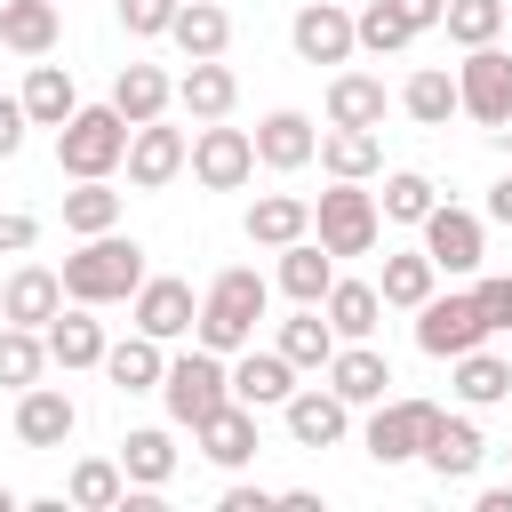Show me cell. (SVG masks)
I'll list each match as a JSON object with an SVG mask.
<instances>
[{"label":"cell","mask_w":512,"mask_h":512,"mask_svg":"<svg viewBox=\"0 0 512 512\" xmlns=\"http://www.w3.org/2000/svg\"><path fill=\"white\" fill-rule=\"evenodd\" d=\"M56 280H64L72 304H120V296H136V280H144V248H136L128 232H88L80 256H64Z\"/></svg>","instance_id":"cell-1"},{"label":"cell","mask_w":512,"mask_h":512,"mask_svg":"<svg viewBox=\"0 0 512 512\" xmlns=\"http://www.w3.org/2000/svg\"><path fill=\"white\" fill-rule=\"evenodd\" d=\"M256 320H264V272L232 264V272L208 280V296H200V312H192V336H200L208 352H248Z\"/></svg>","instance_id":"cell-2"},{"label":"cell","mask_w":512,"mask_h":512,"mask_svg":"<svg viewBox=\"0 0 512 512\" xmlns=\"http://www.w3.org/2000/svg\"><path fill=\"white\" fill-rule=\"evenodd\" d=\"M128 160V120L112 104H80L64 128H56V168L64 176H112Z\"/></svg>","instance_id":"cell-3"},{"label":"cell","mask_w":512,"mask_h":512,"mask_svg":"<svg viewBox=\"0 0 512 512\" xmlns=\"http://www.w3.org/2000/svg\"><path fill=\"white\" fill-rule=\"evenodd\" d=\"M160 400H168V416H176V424L216 416V408L232 400V368H224V352L192 344L184 360H168V368H160Z\"/></svg>","instance_id":"cell-4"},{"label":"cell","mask_w":512,"mask_h":512,"mask_svg":"<svg viewBox=\"0 0 512 512\" xmlns=\"http://www.w3.org/2000/svg\"><path fill=\"white\" fill-rule=\"evenodd\" d=\"M312 224H320V248L328 256H368L376 232H384V208H376V192H360V184L336 176V192H320Z\"/></svg>","instance_id":"cell-5"},{"label":"cell","mask_w":512,"mask_h":512,"mask_svg":"<svg viewBox=\"0 0 512 512\" xmlns=\"http://www.w3.org/2000/svg\"><path fill=\"white\" fill-rule=\"evenodd\" d=\"M488 336L496 328L480 320V296H424L416 304V352H432V360H456V352H472Z\"/></svg>","instance_id":"cell-6"},{"label":"cell","mask_w":512,"mask_h":512,"mask_svg":"<svg viewBox=\"0 0 512 512\" xmlns=\"http://www.w3.org/2000/svg\"><path fill=\"white\" fill-rule=\"evenodd\" d=\"M184 168H192L208 192H240V184L256 176V144H248V128H224V120H208V128L184 144Z\"/></svg>","instance_id":"cell-7"},{"label":"cell","mask_w":512,"mask_h":512,"mask_svg":"<svg viewBox=\"0 0 512 512\" xmlns=\"http://www.w3.org/2000/svg\"><path fill=\"white\" fill-rule=\"evenodd\" d=\"M456 112H472L480 128H504V120H512V56H504L496 40L464 56V72H456Z\"/></svg>","instance_id":"cell-8"},{"label":"cell","mask_w":512,"mask_h":512,"mask_svg":"<svg viewBox=\"0 0 512 512\" xmlns=\"http://www.w3.org/2000/svg\"><path fill=\"white\" fill-rule=\"evenodd\" d=\"M432 424H440L432 400H376V416H368V456H376V464H408V456L432 440Z\"/></svg>","instance_id":"cell-9"},{"label":"cell","mask_w":512,"mask_h":512,"mask_svg":"<svg viewBox=\"0 0 512 512\" xmlns=\"http://www.w3.org/2000/svg\"><path fill=\"white\" fill-rule=\"evenodd\" d=\"M176 176H184V128L136 120V128H128V184H136V192H160V184H176Z\"/></svg>","instance_id":"cell-10"},{"label":"cell","mask_w":512,"mask_h":512,"mask_svg":"<svg viewBox=\"0 0 512 512\" xmlns=\"http://www.w3.org/2000/svg\"><path fill=\"white\" fill-rule=\"evenodd\" d=\"M288 40H296L304 64H344V56L360 48V40H352V16H344L336 0H304L296 24H288Z\"/></svg>","instance_id":"cell-11"},{"label":"cell","mask_w":512,"mask_h":512,"mask_svg":"<svg viewBox=\"0 0 512 512\" xmlns=\"http://www.w3.org/2000/svg\"><path fill=\"white\" fill-rule=\"evenodd\" d=\"M424 256H432L440 272H480V256H488L480 216H464V208H440V200H432V216H424Z\"/></svg>","instance_id":"cell-12"},{"label":"cell","mask_w":512,"mask_h":512,"mask_svg":"<svg viewBox=\"0 0 512 512\" xmlns=\"http://www.w3.org/2000/svg\"><path fill=\"white\" fill-rule=\"evenodd\" d=\"M72 432H80L72 392H56V384H24V400H16V440H24V448H64Z\"/></svg>","instance_id":"cell-13"},{"label":"cell","mask_w":512,"mask_h":512,"mask_svg":"<svg viewBox=\"0 0 512 512\" xmlns=\"http://www.w3.org/2000/svg\"><path fill=\"white\" fill-rule=\"evenodd\" d=\"M56 312H64V280H56L48 264L8 272V288H0V320H16V328H48Z\"/></svg>","instance_id":"cell-14"},{"label":"cell","mask_w":512,"mask_h":512,"mask_svg":"<svg viewBox=\"0 0 512 512\" xmlns=\"http://www.w3.org/2000/svg\"><path fill=\"white\" fill-rule=\"evenodd\" d=\"M384 384H392V360H384V352H368V344L328 352V392H336L344 408H376V400H384Z\"/></svg>","instance_id":"cell-15"},{"label":"cell","mask_w":512,"mask_h":512,"mask_svg":"<svg viewBox=\"0 0 512 512\" xmlns=\"http://www.w3.org/2000/svg\"><path fill=\"white\" fill-rule=\"evenodd\" d=\"M280 416H288V440H296V448H336L344 424H352V408H344L336 392H320V384H312V392H288Z\"/></svg>","instance_id":"cell-16"},{"label":"cell","mask_w":512,"mask_h":512,"mask_svg":"<svg viewBox=\"0 0 512 512\" xmlns=\"http://www.w3.org/2000/svg\"><path fill=\"white\" fill-rule=\"evenodd\" d=\"M192 312H200L192 304V280H136V328L144 336H160V344L168 336H192Z\"/></svg>","instance_id":"cell-17"},{"label":"cell","mask_w":512,"mask_h":512,"mask_svg":"<svg viewBox=\"0 0 512 512\" xmlns=\"http://www.w3.org/2000/svg\"><path fill=\"white\" fill-rule=\"evenodd\" d=\"M192 432H200V456H208V464H224V472H240V464L256 456V408H240V400H224V408H216V416H200Z\"/></svg>","instance_id":"cell-18"},{"label":"cell","mask_w":512,"mask_h":512,"mask_svg":"<svg viewBox=\"0 0 512 512\" xmlns=\"http://www.w3.org/2000/svg\"><path fill=\"white\" fill-rule=\"evenodd\" d=\"M416 456H424L440 480H472V472H480V456H488V440H480V424H472V416H440V424H432V440H424Z\"/></svg>","instance_id":"cell-19"},{"label":"cell","mask_w":512,"mask_h":512,"mask_svg":"<svg viewBox=\"0 0 512 512\" xmlns=\"http://www.w3.org/2000/svg\"><path fill=\"white\" fill-rule=\"evenodd\" d=\"M248 144H256V160H264V168H304V160L320 152V128H312L304 112H264Z\"/></svg>","instance_id":"cell-20"},{"label":"cell","mask_w":512,"mask_h":512,"mask_svg":"<svg viewBox=\"0 0 512 512\" xmlns=\"http://www.w3.org/2000/svg\"><path fill=\"white\" fill-rule=\"evenodd\" d=\"M168 40L184 48V64H200V56H224V48H232V16H224L216 0H176V16H168Z\"/></svg>","instance_id":"cell-21"},{"label":"cell","mask_w":512,"mask_h":512,"mask_svg":"<svg viewBox=\"0 0 512 512\" xmlns=\"http://www.w3.org/2000/svg\"><path fill=\"white\" fill-rule=\"evenodd\" d=\"M176 104H184L192 120H224V112L240 104V80H232V64H224V56H200V64L176 80Z\"/></svg>","instance_id":"cell-22"},{"label":"cell","mask_w":512,"mask_h":512,"mask_svg":"<svg viewBox=\"0 0 512 512\" xmlns=\"http://www.w3.org/2000/svg\"><path fill=\"white\" fill-rule=\"evenodd\" d=\"M40 344H48L56 368H104V320H88V304L80 312H56L40 328Z\"/></svg>","instance_id":"cell-23"},{"label":"cell","mask_w":512,"mask_h":512,"mask_svg":"<svg viewBox=\"0 0 512 512\" xmlns=\"http://www.w3.org/2000/svg\"><path fill=\"white\" fill-rule=\"evenodd\" d=\"M168 96H176V80H168L160 64H120V80H112V112H120L128 128H136V120H160Z\"/></svg>","instance_id":"cell-24"},{"label":"cell","mask_w":512,"mask_h":512,"mask_svg":"<svg viewBox=\"0 0 512 512\" xmlns=\"http://www.w3.org/2000/svg\"><path fill=\"white\" fill-rule=\"evenodd\" d=\"M288 392H296V368L280 360V344H272V352H248V360L232 368V400H240V408H280Z\"/></svg>","instance_id":"cell-25"},{"label":"cell","mask_w":512,"mask_h":512,"mask_svg":"<svg viewBox=\"0 0 512 512\" xmlns=\"http://www.w3.org/2000/svg\"><path fill=\"white\" fill-rule=\"evenodd\" d=\"M72 112H80L72 72H64V64H32V80H24V120H32V128H64Z\"/></svg>","instance_id":"cell-26"},{"label":"cell","mask_w":512,"mask_h":512,"mask_svg":"<svg viewBox=\"0 0 512 512\" xmlns=\"http://www.w3.org/2000/svg\"><path fill=\"white\" fill-rule=\"evenodd\" d=\"M328 128H384V80L336 72L328 80Z\"/></svg>","instance_id":"cell-27"},{"label":"cell","mask_w":512,"mask_h":512,"mask_svg":"<svg viewBox=\"0 0 512 512\" xmlns=\"http://www.w3.org/2000/svg\"><path fill=\"white\" fill-rule=\"evenodd\" d=\"M320 168L344 176V184H360V176L384 168V136H376V128H328V136H320Z\"/></svg>","instance_id":"cell-28"},{"label":"cell","mask_w":512,"mask_h":512,"mask_svg":"<svg viewBox=\"0 0 512 512\" xmlns=\"http://www.w3.org/2000/svg\"><path fill=\"white\" fill-rule=\"evenodd\" d=\"M312 232V200H296V192H264L256 208H248V240L256 248H288V240H304Z\"/></svg>","instance_id":"cell-29"},{"label":"cell","mask_w":512,"mask_h":512,"mask_svg":"<svg viewBox=\"0 0 512 512\" xmlns=\"http://www.w3.org/2000/svg\"><path fill=\"white\" fill-rule=\"evenodd\" d=\"M328 280H336V256H328L320 240H288V248H280V288H288L296 304H320Z\"/></svg>","instance_id":"cell-30"},{"label":"cell","mask_w":512,"mask_h":512,"mask_svg":"<svg viewBox=\"0 0 512 512\" xmlns=\"http://www.w3.org/2000/svg\"><path fill=\"white\" fill-rule=\"evenodd\" d=\"M328 328L344 336V344H360L368 328H376V312H384V296H376V280H328Z\"/></svg>","instance_id":"cell-31"},{"label":"cell","mask_w":512,"mask_h":512,"mask_svg":"<svg viewBox=\"0 0 512 512\" xmlns=\"http://www.w3.org/2000/svg\"><path fill=\"white\" fill-rule=\"evenodd\" d=\"M160 368H168V360H160V336H144V328H136L128 344H104V376H112L120 392H160Z\"/></svg>","instance_id":"cell-32"},{"label":"cell","mask_w":512,"mask_h":512,"mask_svg":"<svg viewBox=\"0 0 512 512\" xmlns=\"http://www.w3.org/2000/svg\"><path fill=\"white\" fill-rule=\"evenodd\" d=\"M120 224V192L104 184V176H72V192H64V232H112Z\"/></svg>","instance_id":"cell-33"},{"label":"cell","mask_w":512,"mask_h":512,"mask_svg":"<svg viewBox=\"0 0 512 512\" xmlns=\"http://www.w3.org/2000/svg\"><path fill=\"white\" fill-rule=\"evenodd\" d=\"M432 280H440V264H432L424 248H400V256H384V280H376V296H384V304H400V312H416V304L432 296Z\"/></svg>","instance_id":"cell-34"},{"label":"cell","mask_w":512,"mask_h":512,"mask_svg":"<svg viewBox=\"0 0 512 512\" xmlns=\"http://www.w3.org/2000/svg\"><path fill=\"white\" fill-rule=\"evenodd\" d=\"M448 368H456V400H472V408H496V400L512 392V360H496V352H480V344L456 352Z\"/></svg>","instance_id":"cell-35"},{"label":"cell","mask_w":512,"mask_h":512,"mask_svg":"<svg viewBox=\"0 0 512 512\" xmlns=\"http://www.w3.org/2000/svg\"><path fill=\"white\" fill-rule=\"evenodd\" d=\"M120 472H128L136 488H160V480L176 472V440H168L160 424H136V432L120 440Z\"/></svg>","instance_id":"cell-36"},{"label":"cell","mask_w":512,"mask_h":512,"mask_svg":"<svg viewBox=\"0 0 512 512\" xmlns=\"http://www.w3.org/2000/svg\"><path fill=\"white\" fill-rule=\"evenodd\" d=\"M328 352H336V328L320 320V304H304L296 320H280V360L288 368H328Z\"/></svg>","instance_id":"cell-37"},{"label":"cell","mask_w":512,"mask_h":512,"mask_svg":"<svg viewBox=\"0 0 512 512\" xmlns=\"http://www.w3.org/2000/svg\"><path fill=\"white\" fill-rule=\"evenodd\" d=\"M0 48L48 56V48H56V0H16V8L0 16Z\"/></svg>","instance_id":"cell-38"},{"label":"cell","mask_w":512,"mask_h":512,"mask_svg":"<svg viewBox=\"0 0 512 512\" xmlns=\"http://www.w3.org/2000/svg\"><path fill=\"white\" fill-rule=\"evenodd\" d=\"M400 104H408V120L416 128H448V112H456V72H408V88H400Z\"/></svg>","instance_id":"cell-39"},{"label":"cell","mask_w":512,"mask_h":512,"mask_svg":"<svg viewBox=\"0 0 512 512\" xmlns=\"http://www.w3.org/2000/svg\"><path fill=\"white\" fill-rule=\"evenodd\" d=\"M64 496H72L80 512H112V504L128 496V472H120V464H104V456H80V464H72V480H64Z\"/></svg>","instance_id":"cell-40"},{"label":"cell","mask_w":512,"mask_h":512,"mask_svg":"<svg viewBox=\"0 0 512 512\" xmlns=\"http://www.w3.org/2000/svg\"><path fill=\"white\" fill-rule=\"evenodd\" d=\"M352 40H360L368 56H400V48L416 40V24H408V16L392 8V0H368V8L352 16Z\"/></svg>","instance_id":"cell-41"},{"label":"cell","mask_w":512,"mask_h":512,"mask_svg":"<svg viewBox=\"0 0 512 512\" xmlns=\"http://www.w3.org/2000/svg\"><path fill=\"white\" fill-rule=\"evenodd\" d=\"M440 24H448V40H456V48H488V40L504 32V0H448V8H440Z\"/></svg>","instance_id":"cell-42"},{"label":"cell","mask_w":512,"mask_h":512,"mask_svg":"<svg viewBox=\"0 0 512 512\" xmlns=\"http://www.w3.org/2000/svg\"><path fill=\"white\" fill-rule=\"evenodd\" d=\"M40 368H48V344H40V328H0V384H40Z\"/></svg>","instance_id":"cell-43"},{"label":"cell","mask_w":512,"mask_h":512,"mask_svg":"<svg viewBox=\"0 0 512 512\" xmlns=\"http://www.w3.org/2000/svg\"><path fill=\"white\" fill-rule=\"evenodd\" d=\"M392 224H424L432 216V176H416V168H400V176H384V200H376Z\"/></svg>","instance_id":"cell-44"},{"label":"cell","mask_w":512,"mask_h":512,"mask_svg":"<svg viewBox=\"0 0 512 512\" xmlns=\"http://www.w3.org/2000/svg\"><path fill=\"white\" fill-rule=\"evenodd\" d=\"M168 16H176V0H120V24H128L136 40H160Z\"/></svg>","instance_id":"cell-45"},{"label":"cell","mask_w":512,"mask_h":512,"mask_svg":"<svg viewBox=\"0 0 512 512\" xmlns=\"http://www.w3.org/2000/svg\"><path fill=\"white\" fill-rule=\"evenodd\" d=\"M472 296H480V320H488V328H512V272H496V280H480Z\"/></svg>","instance_id":"cell-46"},{"label":"cell","mask_w":512,"mask_h":512,"mask_svg":"<svg viewBox=\"0 0 512 512\" xmlns=\"http://www.w3.org/2000/svg\"><path fill=\"white\" fill-rule=\"evenodd\" d=\"M24 128H32V120H24V96H0V160L24 152Z\"/></svg>","instance_id":"cell-47"},{"label":"cell","mask_w":512,"mask_h":512,"mask_svg":"<svg viewBox=\"0 0 512 512\" xmlns=\"http://www.w3.org/2000/svg\"><path fill=\"white\" fill-rule=\"evenodd\" d=\"M32 240H40V224H32V216H0V256H24Z\"/></svg>","instance_id":"cell-48"},{"label":"cell","mask_w":512,"mask_h":512,"mask_svg":"<svg viewBox=\"0 0 512 512\" xmlns=\"http://www.w3.org/2000/svg\"><path fill=\"white\" fill-rule=\"evenodd\" d=\"M392 8H400V16H408V24H416V32H432V24H440V8H448V0H392Z\"/></svg>","instance_id":"cell-49"},{"label":"cell","mask_w":512,"mask_h":512,"mask_svg":"<svg viewBox=\"0 0 512 512\" xmlns=\"http://www.w3.org/2000/svg\"><path fill=\"white\" fill-rule=\"evenodd\" d=\"M264 504H272L264 488H224V512H264Z\"/></svg>","instance_id":"cell-50"},{"label":"cell","mask_w":512,"mask_h":512,"mask_svg":"<svg viewBox=\"0 0 512 512\" xmlns=\"http://www.w3.org/2000/svg\"><path fill=\"white\" fill-rule=\"evenodd\" d=\"M488 216H496V224H512V176H496V192H488Z\"/></svg>","instance_id":"cell-51"},{"label":"cell","mask_w":512,"mask_h":512,"mask_svg":"<svg viewBox=\"0 0 512 512\" xmlns=\"http://www.w3.org/2000/svg\"><path fill=\"white\" fill-rule=\"evenodd\" d=\"M480 512H512V488H480Z\"/></svg>","instance_id":"cell-52"},{"label":"cell","mask_w":512,"mask_h":512,"mask_svg":"<svg viewBox=\"0 0 512 512\" xmlns=\"http://www.w3.org/2000/svg\"><path fill=\"white\" fill-rule=\"evenodd\" d=\"M0 512H16V488H0Z\"/></svg>","instance_id":"cell-53"},{"label":"cell","mask_w":512,"mask_h":512,"mask_svg":"<svg viewBox=\"0 0 512 512\" xmlns=\"http://www.w3.org/2000/svg\"><path fill=\"white\" fill-rule=\"evenodd\" d=\"M8 8H16V0H0V16H8Z\"/></svg>","instance_id":"cell-54"}]
</instances>
